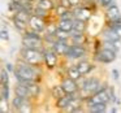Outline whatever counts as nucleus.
I'll return each mask as SVG.
<instances>
[{
  "instance_id": "f257e3e1",
  "label": "nucleus",
  "mask_w": 121,
  "mask_h": 113,
  "mask_svg": "<svg viewBox=\"0 0 121 113\" xmlns=\"http://www.w3.org/2000/svg\"><path fill=\"white\" fill-rule=\"evenodd\" d=\"M34 65H26V64H18L14 69V75L18 82H26V81H34L37 77V71L33 68Z\"/></svg>"
},
{
  "instance_id": "f03ea898",
  "label": "nucleus",
  "mask_w": 121,
  "mask_h": 113,
  "mask_svg": "<svg viewBox=\"0 0 121 113\" xmlns=\"http://www.w3.org/2000/svg\"><path fill=\"white\" fill-rule=\"evenodd\" d=\"M21 55L24 57V60L30 65H39L42 57H44V55L42 56V52L38 51V48H25L21 51Z\"/></svg>"
},
{
  "instance_id": "7ed1b4c3",
  "label": "nucleus",
  "mask_w": 121,
  "mask_h": 113,
  "mask_svg": "<svg viewBox=\"0 0 121 113\" xmlns=\"http://www.w3.org/2000/svg\"><path fill=\"white\" fill-rule=\"evenodd\" d=\"M108 101H111V96L108 94V90H100V91L92 94V96L89 97L87 105H92V104H96V103H105L107 104Z\"/></svg>"
},
{
  "instance_id": "20e7f679",
  "label": "nucleus",
  "mask_w": 121,
  "mask_h": 113,
  "mask_svg": "<svg viewBox=\"0 0 121 113\" xmlns=\"http://www.w3.org/2000/svg\"><path fill=\"white\" fill-rule=\"evenodd\" d=\"M96 60L100 63H112L116 60V51L111 50V48L104 47L103 50H100L96 55Z\"/></svg>"
},
{
  "instance_id": "39448f33",
  "label": "nucleus",
  "mask_w": 121,
  "mask_h": 113,
  "mask_svg": "<svg viewBox=\"0 0 121 113\" xmlns=\"http://www.w3.org/2000/svg\"><path fill=\"white\" fill-rule=\"evenodd\" d=\"M99 81H98L96 78H90L87 79V81L83 82V84H82V87H83L85 91L90 92V94H95V92H98V90H99Z\"/></svg>"
},
{
  "instance_id": "423d86ee",
  "label": "nucleus",
  "mask_w": 121,
  "mask_h": 113,
  "mask_svg": "<svg viewBox=\"0 0 121 113\" xmlns=\"http://www.w3.org/2000/svg\"><path fill=\"white\" fill-rule=\"evenodd\" d=\"M29 25L33 30H35V31H42V30L44 29V21L42 20V17L37 16V14L30 16Z\"/></svg>"
},
{
  "instance_id": "0eeeda50",
  "label": "nucleus",
  "mask_w": 121,
  "mask_h": 113,
  "mask_svg": "<svg viewBox=\"0 0 121 113\" xmlns=\"http://www.w3.org/2000/svg\"><path fill=\"white\" fill-rule=\"evenodd\" d=\"M69 48H70V46L66 43V39H59L57 42L53 43V51L59 55H66Z\"/></svg>"
},
{
  "instance_id": "6e6552de",
  "label": "nucleus",
  "mask_w": 121,
  "mask_h": 113,
  "mask_svg": "<svg viewBox=\"0 0 121 113\" xmlns=\"http://www.w3.org/2000/svg\"><path fill=\"white\" fill-rule=\"evenodd\" d=\"M85 53H86V51H85V48L82 46H70L69 51L66 52V56L69 59H79Z\"/></svg>"
},
{
  "instance_id": "1a4fd4ad",
  "label": "nucleus",
  "mask_w": 121,
  "mask_h": 113,
  "mask_svg": "<svg viewBox=\"0 0 121 113\" xmlns=\"http://www.w3.org/2000/svg\"><path fill=\"white\" fill-rule=\"evenodd\" d=\"M42 43L40 38H34V37H27L25 35L24 39H22V44L25 48H38Z\"/></svg>"
},
{
  "instance_id": "9d476101",
  "label": "nucleus",
  "mask_w": 121,
  "mask_h": 113,
  "mask_svg": "<svg viewBox=\"0 0 121 113\" xmlns=\"http://www.w3.org/2000/svg\"><path fill=\"white\" fill-rule=\"evenodd\" d=\"M74 99H76L74 92L73 94H66V95H64L63 97H59L57 99V108H60V109H65V108H68L69 105H70V103L73 101Z\"/></svg>"
},
{
  "instance_id": "9b49d317",
  "label": "nucleus",
  "mask_w": 121,
  "mask_h": 113,
  "mask_svg": "<svg viewBox=\"0 0 121 113\" xmlns=\"http://www.w3.org/2000/svg\"><path fill=\"white\" fill-rule=\"evenodd\" d=\"M61 86H63L64 91H65L66 94H73V92H76L77 90H78V86H77L76 81L72 79V78L64 79L63 83H61Z\"/></svg>"
},
{
  "instance_id": "f8f14e48",
  "label": "nucleus",
  "mask_w": 121,
  "mask_h": 113,
  "mask_svg": "<svg viewBox=\"0 0 121 113\" xmlns=\"http://www.w3.org/2000/svg\"><path fill=\"white\" fill-rule=\"evenodd\" d=\"M44 55V61H46V65L48 68H55L56 63H57V57H56V52L55 51H47V52L43 53Z\"/></svg>"
},
{
  "instance_id": "ddd939ff",
  "label": "nucleus",
  "mask_w": 121,
  "mask_h": 113,
  "mask_svg": "<svg viewBox=\"0 0 121 113\" xmlns=\"http://www.w3.org/2000/svg\"><path fill=\"white\" fill-rule=\"evenodd\" d=\"M107 18L109 20V21H121L120 9L116 5H111L107 11Z\"/></svg>"
},
{
  "instance_id": "4468645a",
  "label": "nucleus",
  "mask_w": 121,
  "mask_h": 113,
  "mask_svg": "<svg viewBox=\"0 0 121 113\" xmlns=\"http://www.w3.org/2000/svg\"><path fill=\"white\" fill-rule=\"evenodd\" d=\"M74 14V18H78V20H82V21H87V20L91 17V13L90 11H87L86 8H78L73 12Z\"/></svg>"
},
{
  "instance_id": "2eb2a0df",
  "label": "nucleus",
  "mask_w": 121,
  "mask_h": 113,
  "mask_svg": "<svg viewBox=\"0 0 121 113\" xmlns=\"http://www.w3.org/2000/svg\"><path fill=\"white\" fill-rule=\"evenodd\" d=\"M103 37H104L105 42H107V40L108 42H118V40H120V33H117L116 30H113L109 27V30L104 31Z\"/></svg>"
},
{
  "instance_id": "dca6fc26",
  "label": "nucleus",
  "mask_w": 121,
  "mask_h": 113,
  "mask_svg": "<svg viewBox=\"0 0 121 113\" xmlns=\"http://www.w3.org/2000/svg\"><path fill=\"white\" fill-rule=\"evenodd\" d=\"M14 92H16V95H20V96H24V97H29V96H31L29 87H27L26 84H24V83L17 84L16 88H14Z\"/></svg>"
},
{
  "instance_id": "f3484780",
  "label": "nucleus",
  "mask_w": 121,
  "mask_h": 113,
  "mask_svg": "<svg viewBox=\"0 0 121 113\" xmlns=\"http://www.w3.org/2000/svg\"><path fill=\"white\" fill-rule=\"evenodd\" d=\"M12 104H13V108L17 110H21L22 107H25L26 105V97L24 96H20V95H17L16 97L13 99V101H12Z\"/></svg>"
},
{
  "instance_id": "a211bd4d",
  "label": "nucleus",
  "mask_w": 121,
  "mask_h": 113,
  "mask_svg": "<svg viewBox=\"0 0 121 113\" xmlns=\"http://www.w3.org/2000/svg\"><path fill=\"white\" fill-rule=\"evenodd\" d=\"M59 29L65 30V31H72L73 30V20H64L61 18L59 22Z\"/></svg>"
},
{
  "instance_id": "6ab92c4d",
  "label": "nucleus",
  "mask_w": 121,
  "mask_h": 113,
  "mask_svg": "<svg viewBox=\"0 0 121 113\" xmlns=\"http://www.w3.org/2000/svg\"><path fill=\"white\" fill-rule=\"evenodd\" d=\"M68 75H69V78L77 81V79L81 78L82 74H81V71H79V69L77 68V66H72V68H69V70H68Z\"/></svg>"
},
{
  "instance_id": "aec40b11",
  "label": "nucleus",
  "mask_w": 121,
  "mask_h": 113,
  "mask_svg": "<svg viewBox=\"0 0 121 113\" xmlns=\"http://www.w3.org/2000/svg\"><path fill=\"white\" fill-rule=\"evenodd\" d=\"M90 112H95V113H102L105 112V103H96V104L89 105Z\"/></svg>"
},
{
  "instance_id": "412c9836",
  "label": "nucleus",
  "mask_w": 121,
  "mask_h": 113,
  "mask_svg": "<svg viewBox=\"0 0 121 113\" xmlns=\"http://www.w3.org/2000/svg\"><path fill=\"white\" fill-rule=\"evenodd\" d=\"M85 22H86V21H82V20L76 18L73 21V30H74V31H78V33H83L85 26H86Z\"/></svg>"
},
{
  "instance_id": "4be33fe9",
  "label": "nucleus",
  "mask_w": 121,
  "mask_h": 113,
  "mask_svg": "<svg viewBox=\"0 0 121 113\" xmlns=\"http://www.w3.org/2000/svg\"><path fill=\"white\" fill-rule=\"evenodd\" d=\"M77 68L79 69V71H81L82 75H85V74H87L90 70H91L92 66L90 65L89 63H86V61H82V63H79L78 65H77Z\"/></svg>"
},
{
  "instance_id": "5701e85b",
  "label": "nucleus",
  "mask_w": 121,
  "mask_h": 113,
  "mask_svg": "<svg viewBox=\"0 0 121 113\" xmlns=\"http://www.w3.org/2000/svg\"><path fill=\"white\" fill-rule=\"evenodd\" d=\"M13 22H14V26H16L18 30H25V29H26V21H22V20L14 17Z\"/></svg>"
},
{
  "instance_id": "b1692460",
  "label": "nucleus",
  "mask_w": 121,
  "mask_h": 113,
  "mask_svg": "<svg viewBox=\"0 0 121 113\" xmlns=\"http://www.w3.org/2000/svg\"><path fill=\"white\" fill-rule=\"evenodd\" d=\"M39 7H42L43 9H46V11H48V9H51L53 7L52 1L51 0H39V4H38Z\"/></svg>"
},
{
  "instance_id": "393cba45",
  "label": "nucleus",
  "mask_w": 121,
  "mask_h": 113,
  "mask_svg": "<svg viewBox=\"0 0 121 113\" xmlns=\"http://www.w3.org/2000/svg\"><path fill=\"white\" fill-rule=\"evenodd\" d=\"M53 95L59 99V97H63L64 95H66V92L64 91L63 86H56L55 88H53Z\"/></svg>"
},
{
  "instance_id": "a878e982",
  "label": "nucleus",
  "mask_w": 121,
  "mask_h": 113,
  "mask_svg": "<svg viewBox=\"0 0 121 113\" xmlns=\"http://www.w3.org/2000/svg\"><path fill=\"white\" fill-rule=\"evenodd\" d=\"M55 37L57 38V39H68L69 34H68V31H65V30L57 29V31L55 33Z\"/></svg>"
},
{
  "instance_id": "bb28decb",
  "label": "nucleus",
  "mask_w": 121,
  "mask_h": 113,
  "mask_svg": "<svg viewBox=\"0 0 121 113\" xmlns=\"http://www.w3.org/2000/svg\"><path fill=\"white\" fill-rule=\"evenodd\" d=\"M69 107H70L72 112H77V110H79V107H81V100L76 97V99L70 103V105H69Z\"/></svg>"
},
{
  "instance_id": "cd10ccee",
  "label": "nucleus",
  "mask_w": 121,
  "mask_h": 113,
  "mask_svg": "<svg viewBox=\"0 0 121 113\" xmlns=\"http://www.w3.org/2000/svg\"><path fill=\"white\" fill-rule=\"evenodd\" d=\"M0 78H1V86L3 84H8V70L3 69L0 73Z\"/></svg>"
},
{
  "instance_id": "c85d7f7f",
  "label": "nucleus",
  "mask_w": 121,
  "mask_h": 113,
  "mask_svg": "<svg viewBox=\"0 0 121 113\" xmlns=\"http://www.w3.org/2000/svg\"><path fill=\"white\" fill-rule=\"evenodd\" d=\"M1 97L5 100H8L9 97V87L8 84H3V87H1Z\"/></svg>"
},
{
  "instance_id": "c756f323",
  "label": "nucleus",
  "mask_w": 121,
  "mask_h": 113,
  "mask_svg": "<svg viewBox=\"0 0 121 113\" xmlns=\"http://www.w3.org/2000/svg\"><path fill=\"white\" fill-rule=\"evenodd\" d=\"M66 12H68V8L64 7V5H61V4H60V7H57V9H56V13H57L59 16H63V14H65Z\"/></svg>"
},
{
  "instance_id": "7c9ffc66",
  "label": "nucleus",
  "mask_w": 121,
  "mask_h": 113,
  "mask_svg": "<svg viewBox=\"0 0 121 113\" xmlns=\"http://www.w3.org/2000/svg\"><path fill=\"white\" fill-rule=\"evenodd\" d=\"M34 14H37V16H39V17H44V16H46V9H43L42 7L38 5V8L35 9Z\"/></svg>"
},
{
  "instance_id": "2f4dec72",
  "label": "nucleus",
  "mask_w": 121,
  "mask_h": 113,
  "mask_svg": "<svg viewBox=\"0 0 121 113\" xmlns=\"http://www.w3.org/2000/svg\"><path fill=\"white\" fill-rule=\"evenodd\" d=\"M0 38H1V39H4V40H8V39H9V37H8V31L3 29L1 31H0Z\"/></svg>"
},
{
  "instance_id": "473e14b6",
  "label": "nucleus",
  "mask_w": 121,
  "mask_h": 113,
  "mask_svg": "<svg viewBox=\"0 0 121 113\" xmlns=\"http://www.w3.org/2000/svg\"><path fill=\"white\" fill-rule=\"evenodd\" d=\"M61 5L66 7V8H70L72 4H70V1H69V0H61Z\"/></svg>"
},
{
  "instance_id": "72a5a7b5",
  "label": "nucleus",
  "mask_w": 121,
  "mask_h": 113,
  "mask_svg": "<svg viewBox=\"0 0 121 113\" xmlns=\"http://www.w3.org/2000/svg\"><path fill=\"white\" fill-rule=\"evenodd\" d=\"M111 3H112V0H100V4H102L103 7H108V5H111Z\"/></svg>"
},
{
  "instance_id": "f704fd0d",
  "label": "nucleus",
  "mask_w": 121,
  "mask_h": 113,
  "mask_svg": "<svg viewBox=\"0 0 121 113\" xmlns=\"http://www.w3.org/2000/svg\"><path fill=\"white\" fill-rule=\"evenodd\" d=\"M5 69H7L8 71H14L13 65H12V64H9V63H7V64H5Z\"/></svg>"
},
{
  "instance_id": "c9c22d12",
  "label": "nucleus",
  "mask_w": 121,
  "mask_h": 113,
  "mask_svg": "<svg viewBox=\"0 0 121 113\" xmlns=\"http://www.w3.org/2000/svg\"><path fill=\"white\" fill-rule=\"evenodd\" d=\"M69 1H70L72 7H76V5H78V4H79V1H81V0H69Z\"/></svg>"
},
{
  "instance_id": "e433bc0d",
  "label": "nucleus",
  "mask_w": 121,
  "mask_h": 113,
  "mask_svg": "<svg viewBox=\"0 0 121 113\" xmlns=\"http://www.w3.org/2000/svg\"><path fill=\"white\" fill-rule=\"evenodd\" d=\"M112 74H113V78H115V79H118V70L113 69V70H112Z\"/></svg>"
}]
</instances>
